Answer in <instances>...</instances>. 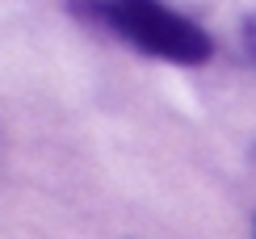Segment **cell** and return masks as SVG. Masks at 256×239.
Here are the masks:
<instances>
[{"mask_svg": "<svg viewBox=\"0 0 256 239\" xmlns=\"http://www.w3.org/2000/svg\"><path fill=\"white\" fill-rule=\"evenodd\" d=\"M240 42H244V55H248V63L256 68V13H248L240 21Z\"/></svg>", "mask_w": 256, "mask_h": 239, "instance_id": "cell-2", "label": "cell"}, {"mask_svg": "<svg viewBox=\"0 0 256 239\" xmlns=\"http://www.w3.org/2000/svg\"><path fill=\"white\" fill-rule=\"evenodd\" d=\"M72 13L164 63L202 68L214 55V38L198 21H189L185 13H172L164 4H152V0H114V4L110 0H88V4H72Z\"/></svg>", "mask_w": 256, "mask_h": 239, "instance_id": "cell-1", "label": "cell"}]
</instances>
